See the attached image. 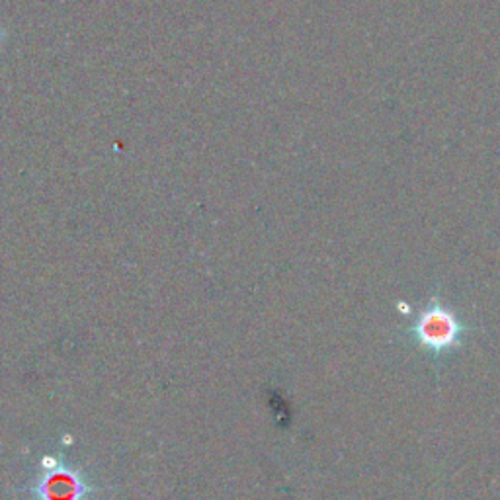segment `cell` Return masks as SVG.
I'll return each mask as SVG.
<instances>
[{
  "mask_svg": "<svg viewBox=\"0 0 500 500\" xmlns=\"http://www.w3.org/2000/svg\"><path fill=\"white\" fill-rule=\"evenodd\" d=\"M467 324L456 311L441 303L440 297H432L411 324L412 339L420 348L432 356H446L461 348L467 336Z\"/></svg>",
  "mask_w": 500,
  "mask_h": 500,
  "instance_id": "obj_1",
  "label": "cell"
}]
</instances>
